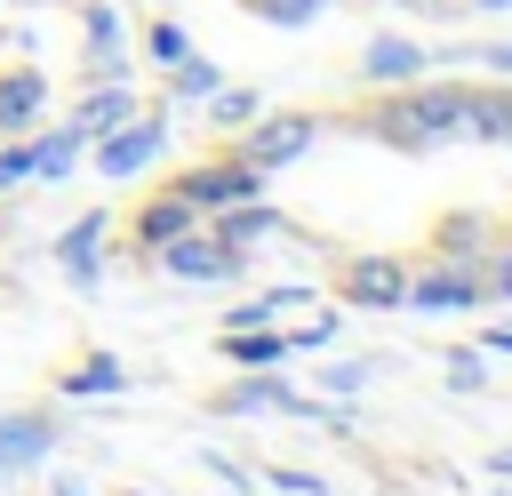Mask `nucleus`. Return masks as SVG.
<instances>
[{
  "mask_svg": "<svg viewBox=\"0 0 512 496\" xmlns=\"http://www.w3.org/2000/svg\"><path fill=\"white\" fill-rule=\"evenodd\" d=\"M216 88H224V80H216V64H208V56H184V64H168V96H176V104H208Z\"/></svg>",
  "mask_w": 512,
  "mask_h": 496,
  "instance_id": "20",
  "label": "nucleus"
},
{
  "mask_svg": "<svg viewBox=\"0 0 512 496\" xmlns=\"http://www.w3.org/2000/svg\"><path fill=\"white\" fill-rule=\"evenodd\" d=\"M216 408H224V416H248V408H296V416L336 424V408H320V400H304V392H288L280 376H256V368H248L240 384H224V392H216Z\"/></svg>",
  "mask_w": 512,
  "mask_h": 496,
  "instance_id": "7",
  "label": "nucleus"
},
{
  "mask_svg": "<svg viewBox=\"0 0 512 496\" xmlns=\"http://www.w3.org/2000/svg\"><path fill=\"white\" fill-rule=\"evenodd\" d=\"M400 8H432V0H400Z\"/></svg>",
  "mask_w": 512,
  "mask_h": 496,
  "instance_id": "37",
  "label": "nucleus"
},
{
  "mask_svg": "<svg viewBox=\"0 0 512 496\" xmlns=\"http://www.w3.org/2000/svg\"><path fill=\"white\" fill-rule=\"evenodd\" d=\"M208 120H216V128H248V120H256V88H216V96H208Z\"/></svg>",
  "mask_w": 512,
  "mask_h": 496,
  "instance_id": "21",
  "label": "nucleus"
},
{
  "mask_svg": "<svg viewBox=\"0 0 512 496\" xmlns=\"http://www.w3.org/2000/svg\"><path fill=\"white\" fill-rule=\"evenodd\" d=\"M8 184H32V144H8V152H0V192H8Z\"/></svg>",
  "mask_w": 512,
  "mask_h": 496,
  "instance_id": "27",
  "label": "nucleus"
},
{
  "mask_svg": "<svg viewBox=\"0 0 512 496\" xmlns=\"http://www.w3.org/2000/svg\"><path fill=\"white\" fill-rule=\"evenodd\" d=\"M224 352H232V368H280L288 360V336L264 320V328H224Z\"/></svg>",
  "mask_w": 512,
  "mask_h": 496,
  "instance_id": "17",
  "label": "nucleus"
},
{
  "mask_svg": "<svg viewBox=\"0 0 512 496\" xmlns=\"http://www.w3.org/2000/svg\"><path fill=\"white\" fill-rule=\"evenodd\" d=\"M160 152H168V120H136V112H128L120 128H104V136H96V168H104L112 184H120V176H136V168H152Z\"/></svg>",
  "mask_w": 512,
  "mask_h": 496,
  "instance_id": "4",
  "label": "nucleus"
},
{
  "mask_svg": "<svg viewBox=\"0 0 512 496\" xmlns=\"http://www.w3.org/2000/svg\"><path fill=\"white\" fill-rule=\"evenodd\" d=\"M240 248H224L216 232H176L168 248H160V272H176V280H240Z\"/></svg>",
  "mask_w": 512,
  "mask_h": 496,
  "instance_id": "5",
  "label": "nucleus"
},
{
  "mask_svg": "<svg viewBox=\"0 0 512 496\" xmlns=\"http://www.w3.org/2000/svg\"><path fill=\"white\" fill-rule=\"evenodd\" d=\"M496 480H512V456H496Z\"/></svg>",
  "mask_w": 512,
  "mask_h": 496,
  "instance_id": "36",
  "label": "nucleus"
},
{
  "mask_svg": "<svg viewBox=\"0 0 512 496\" xmlns=\"http://www.w3.org/2000/svg\"><path fill=\"white\" fill-rule=\"evenodd\" d=\"M128 112H136V96H128V80H104V88H96V96H88V104L72 112V128H80V136L96 144V136H104V128H120Z\"/></svg>",
  "mask_w": 512,
  "mask_h": 496,
  "instance_id": "16",
  "label": "nucleus"
},
{
  "mask_svg": "<svg viewBox=\"0 0 512 496\" xmlns=\"http://www.w3.org/2000/svg\"><path fill=\"white\" fill-rule=\"evenodd\" d=\"M472 8H480V16H504V8H512V0H472Z\"/></svg>",
  "mask_w": 512,
  "mask_h": 496,
  "instance_id": "34",
  "label": "nucleus"
},
{
  "mask_svg": "<svg viewBox=\"0 0 512 496\" xmlns=\"http://www.w3.org/2000/svg\"><path fill=\"white\" fill-rule=\"evenodd\" d=\"M176 192L192 200V216H216V208H232V200H264V168H248V160H208V168H184Z\"/></svg>",
  "mask_w": 512,
  "mask_h": 496,
  "instance_id": "3",
  "label": "nucleus"
},
{
  "mask_svg": "<svg viewBox=\"0 0 512 496\" xmlns=\"http://www.w3.org/2000/svg\"><path fill=\"white\" fill-rule=\"evenodd\" d=\"M104 48H120V16L104 0H88V56H104Z\"/></svg>",
  "mask_w": 512,
  "mask_h": 496,
  "instance_id": "23",
  "label": "nucleus"
},
{
  "mask_svg": "<svg viewBox=\"0 0 512 496\" xmlns=\"http://www.w3.org/2000/svg\"><path fill=\"white\" fill-rule=\"evenodd\" d=\"M472 56H480L496 80H512V40H496V48H472Z\"/></svg>",
  "mask_w": 512,
  "mask_h": 496,
  "instance_id": "31",
  "label": "nucleus"
},
{
  "mask_svg": "<svg viewBox=\"0 0 512 496\" xmlns=\"http://www.w3.org/2000/svg\"><path fill=\"white\" fill-rule=\"evenodd\" d=\"M328 336H336V312H320V320H312V328H296V336H288V352H320V344H328Z\"/></svg>",
  "mask_w": 512,
  "mask_h": 496,
  "instance_id": "28",
  "label": "nucleus"
},
{
  "mask_svg": "<svg viewBox=\"0 0 512 496\" xmlns=\"http://www.w3.org/2000/svg\"><path fill=\"white\" fill-rule=\"evenodd\" d=\"M272 232H280V216H272L264 200H232V208H216V240L240 248V256H248L256 240H272Z\"/></svg>",
  "mask_w": 512,
  "mask_h": 496,
  "instance_id": "14",
  "label": "nucleus"
},
{
  "mask_svg": "<svg viewBox=\"0 0 512 496\" xmlns=\"http://www.w3.org/2000/svg\"><path fill=\"white\" fill-rule=\"evenodd\" d=\"M464 96L472 88H416V96H400V104H384L368 128L384 136V144H400V152H432V144H456L464 136Z\"/></svg>",
  "mask_w": 512,
  "mask_h": 496,
  "instance_id": "1",
  "label": "nucleus"
},
{
  "mask_svg": "<svg viewBox=\"0 0 512 496\" xmlns=\"http://www.w3.org/2000/svg\"><path fill=\"white\" fill-rule=\"evenodd\" d=\"M128 496H144V488H128Z\"/></svg>",
  "mask_w": 512,
  "mask_h": 496,
  "instance_id": "38",
  "label": "nucleus"
},
{
  "mask_svg": "<svg viewBox=\"0 0 512 496\" xmlns=\"http://www.w3.org/2000/svg\"><path fill=\"white\" fill-rule=\"evenodd\" d=\"M480 352H448V392H480Z\"/></svg>",
  "mask_w": 512,
  "mask_h": 496,
  "instance_id": "26",
  "label": "nucleus"
},
{
  "mask_svg": "<svg viewBox=\"0 0 512 496\" xmlns=\"http://www.w3.org/2000/svg\"><path fill=\"white\" fill-rule=\"evenodd\" d=\"M88 80H96V88H104V80H128V56H120V48H104V56H88Z\"/></svg>",
  "mask_w": 512,
  "mask_h": 496,
  "instance_id": "30",
  "label": "nucleus"
},
{
  "mask_svg": "<svg viewBox=\"0 0 512 496\" xmlns=\"http://www.w3.org/2000/svg\"><path fill=\"white\" fill-rule=\"evenodd\" d=\"M344 296H352L360 312H392V304L408 296V272H400L392 256H360V264L344 272Z\"/></svg>",
  "mask_w": 512,
  "mask_h": 496,
  "instance_id": "9",
  "label": "nucleus"
},
{
  "mask_svg": "<svg viewBox=\"0 0 512 496\" xmlns=\"http://www.w3.org/2000/svg\"><path fill=\"white\" fill-rule=\"evenodd\" d=\"M104 232H112V216H104V208H88V216L56 240V264H64V280H72V288H96V280H104V248H96Z\"/></svg>",
  "mask_w": 512,
  "mask_h": 496,
  "instance_id": "8",
  "label": "nucleus"
},
{
  "mask_svg": "<svg viewBox=\"0 0 512 496\" xmlns=\"http://www.w3.org/2000/svg\"><path fill=\"white\" fill-rule=\"evenodd\" d=\"M320 144V112H272V120H248L240 128V160L248 168H288V160H304Z\"/></svg>",
  "mask_w": 512,
  "mask_h": 496,
  "instance_id": "2",
  "label": "nucleus"
},
{
  "mask_svg": "<svg viewBox=\"0 0 512 496\" xmlns=\"http://www.w3.org/2000/svg\"><path fill=\"white\" fill-rule=\"evenodd\" d=\"M328 0H248V16H264V24H280V32H296V24H312Z\"/></svg>",
  "mask_w": 512,
  "mask_h": 496,
  "instance_id": "22",
  "label": "nucleus"
},
{
  "mask_svg": "<svg viewBox=\"0 0 512 496\" xmlns=\"http://www.w3.org/2000/svg\"><path fill=\"white\" fill-rule=\"evenodd\" d=\"M488 296V272H472V264H440V272H424V280H408V312H472Z\"/></svg>",
  "mask_w": 512,
  "mask_h": 496,
  "instance_id": "6",
  "label": "nucleus"
},
{
  "mask_svg": "<svg viewBox=\"0 0 512 496\" xmlns=\"http://www.w3.org/2000/svg\"><path fill=\"white\" fill-rule=\"evenodd\" d=\"M48 448H56L48 416H0V472H32Z\"/></svg>",
  "mask_w": 512,
  "mask_h": 496,
  "instance_id": "12",
  "label": "nucleus"
},
{
  "mask_svg": "<svg viewBox=\"0 0 512 496\" xmlns=\"http://www.w3.org/2000/svg\"><path fill=\"white\" fill-rule=\"evenodd\" d=\"M112 392H128V368H120L112 352H96V360H80V368L64 376V400H112Z\"/></svg>",
  "mask_w": 512,
  "mask_h": 496,
  "instance_id": "18",
  "label": "nucleus"
},
{
  "mask_svg": "<svg viewBox=\"0 0 512 496\" xmlns=\"http://www.w3.org/2000/svg\"><path fill=\"white\" fill-rule=\"evenodd\" d=\"M176 232H192V200L184 192H160V200L136 208V248H168Z\"/></svg>",
  "mask_w": 512,
  "mask_h": 496,
  "instance_id": "13",
  "label": "nucleus"
},
{
  "mask_svg": "<svg viewBox=\"0 0 512 496\" xmlns=\"http://www.w3.org/2000/svg\"><path fill=\"white\" fill-rule=\"evenodd\" d=\"M40 104H48V80H40L32 64L0 72V136H24V128L40 120Z\"/></svg>",
  "mask_w": 512,
  "mask_h": 496,
  "instance_id": "11",
  "label": "nucleus"
},
{
  "mask_svg": "<svg viewBox=\"0 0 512 496\" xmlns=\"http://www.w3.org/2000/svg\"><path fill=\"white\" fill-rule=\"evenodd\" d=\"M480 344H488V352H512V320H496V328H488Z\"/></svg>",
  "mask_w": 512,
  "mask_h": 496,
  "instance_id": "33",
  "label": "nucleus"
},
{
  "mask_svg": "<svg viewBox=\"0 0 512 496\" xmlns=\"http://www.w3.org/2000/svg\"><path fill=\"white\" fill-rule=\"evenodd\" d=\"M376 376V360H336V368H320V392H360Z\"/></svg>",
  "mask_w": 512,
  "mask_h": 496,
  "instance_id": "25",
  "label": "nucleus"
},
{
  "mask_svg": "<svg viewBox=\"0 0 512 496\" xmlns=\"http://www.w3.org/2000/svg\"><path fill=\"white\" fill-rule=\"evenodd\" d=\"M464 136L512 144V88H472V96H464Z\"/></svg>",
  "mask_w": 512,
  "mask_h": 496,
  "instance_id": "15",
  "label": "nucleus"
},
{
  "mask_svg": "<svg viewBox=\"0 0 512 496\" xmlns=\"http://www.w3.org/2000/svg\"><path fill=\"white\" fill-rule=\"evenodd\" d=\"M80 144H88L80 128H56V136H40V144H32V176H40V184H64V176H72V160H80Z\"/></svg>",
  "mask_w": 512,
  "mask_h": 496,
  "instance_id": "19",
  "label": "nucleus"
},
{
  "mask_svg": "<svg viewBox=\"0 0 512 496\" xmlns=\"http://www.w3.org/2000/svg\"><path fill=\"white\" fill-rule=\"evenodd\" d=\"M416 72H424V48H416V40H400V32L368 40V56H360V80H368V88H408Z\"/></svg>",
  "mask_w": 512,
  "mask_h": 496,
  "instance_id": "10",
  "label": "nucleus"
},
{
  "mask_svg": "<svg viewBox=\"0 0 512 496\" xmlns=\"http://www.w3.org/2000/svg\"><path fill=\"white\" fill-rule=\"evenodd\" d=\"M272 488H288V496H328V488H320V472H296V464H280V472H272Z\"/></svg>",
  "mask_w": 512,
  "mask_h": 496,
  "instance_id": "29",
  "label": "nucleus"
},
{
  "mask_svg": "<svg viewBox=\"0 0 512 496\" xmlns=\"http://www.w3.org/2000/svg\"><path fill=\"white\" fill-rule=\"evenodd\" d=\"M488 296H512V248H504V256L488 264Z\"/></svg>",
  "mask_w": 512,
  "mask_h": 496,
  "instance_id": "32",
  "label": "nucleus"
},
{
  "mask_svg": "<svg viewBox=\"0 0 512 496\" xmlns=\"http://www.w3.org/2000/svg\"><path fill=\"white\" fill-rule=\"evenodd\" d=\"M144 48H152V56H160V64H184V56H192V40H184V32H176V24H168V16H160V24H152V32H144Z\"/></svg>",
  "mask_w": 512,
  "mask_h": 496,
  "instance_id": "24",
  "label": "nucleus"
},
{
  "mask_svg": "<svg viewBox=\"0 0 512 496\" xmlns=\"http://www.w3.org/2000/svg\"><path fill=\"white\" fill-rule=\"evenodd\" d=\"M56 496H88V488H80V480H56Z\"/></svg>",
  "mask_w": 512,
  "mask_h": 496,
  "instance_id": "35",
  "label": "nucleus"
}]
</instances>
